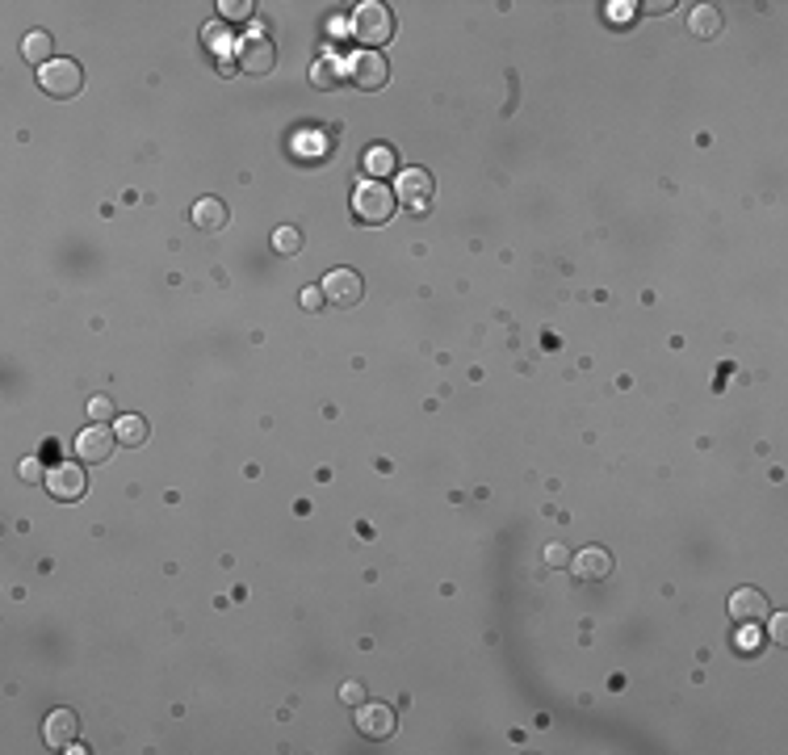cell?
<instances>
[{
    "instance_id": "484cf974",
    "label": "cell",
    "mask_w": 788,
    "mask_h": 755,
    "mask_svg": "<svg viewBox=\"0 0 788 755\" xmlns=\"http://www.w3.org/2000/svg\"><path fill=\"white\" fill-rule=\"evenodd\" d=\"M768 621H772V638H776V646H784L788 642V617L784 613H772Z\"/></svg>"
},
{
    "instance_id": "d4e9b609",
    "label": "cell",
    "mask_w": 788,
    "mask_h": 755,
    "mask_svg": "<svg viewBox=\"0 0 788 755\" xmlns=\"http://www.w3.org/2000/svg\"><path fill=\"white\" fill-rule=\"evenodd\" d=\"M340 701H344V705H353V709H357V705L365 701V688H361L357 680H344V684H340Z\"/></svg>"
},
{
    "instance_id": "d6986e66",
    "label": "cell",
    "mask_w": 788,
    "mask_h": 755,
    "mask_svg": "<svg viewBox=\"0 0 788 755\" xmlns=\"http://www.w3.org/2000/svg\"><path fill=\"white\" fill-rule=\"evenodd\" d=\"M365 173H369V181H378V176H390L394 173V152L386 143L369 147L365 152Z\"/></svg>"
},
{
    "instance_id": "3957f363",
    "label": "cell",
    "mask_w": 788,
    "mask_h": 755,
    "mask_svg": "<svg viewBox=\"0 0 788 755\" xmlns=\"http://www.w3.org/2000/svg\"><path fill=\"white\" fill-rule=\"evenodd\" d=\"M38 89L47 97H59V101H67V97H76L84 89V72L76 59H51L47 68H38Z\"/></svg>"
},
{
    "instance_id": "e0dca14e",
    "label": "cell",
    "mask_w": 788,
    "mask_h": 755,
    "mask_svg": "<svg viewBox=\"0 0 788 755\" xmlns=\"http://www.w3.org/2000/svg\"><path fill=\"white\" fill-rule=\"evenodd\" d=\"M21 55H26V63H38V68H47V63L55 59V42L47 30H30L26 38H21Z\"/></svg>"
},
{
    "instance_id": "2e32d148",
    "label": "cell",
    "mask_w": 788,
    "mask_h": 755,
    "mask_svg": "<svg viewBox=\"0 0 788 755\" xmlns=\"http://www.w3.org/2000/svg\"><path fill=\"white\" fill-rule=\"evenodd\" d=\"M721 26H726V21H721V9H717V5H696L692 13H688V30L696 34V38H717V34H721Z\"/></svg>"
},
{
    "instance_id": "7c38bea8",
    "label": "cell",
    "mask_w": 788,
    "mask_h": 755,
    "mask_svg": "<svg viewBox=\"0 0 788 755\" xmlns=\"http://www.w3.org/2000/svg\"><path fill=\"white\" fill-rule=\"evenodd\" d=\"M76 735H80V718H76L72 709H55V714H47V722H42V739H47V747H55V751L72 747Z\"/></svg>"
},
{
    "instance_id": "ffe728a7",
    "label": "cell",
    "mask_w": 788,
    "mask_h": 755,
    "mask_svg": "<svg viewBox=\"0 0 788 755\" xmlns=\"http://www.w3.org/2000/svg\"><path fill=\"white\" fill-rule=\"evenodd\" d=\"M273 248H277L281 257H294V252H302V231L298 227H277V231H273Z\"/></svg>"
},
{
    "instance_id": "6da1fadb",
    "label": "cell",
    "mask_w": 788,
    "mask_h": 755,
    "mask_svg": "<svg viewBox=\"0 0 788 755\" xmlns=\"http://www.w3.org/2000/svg\"><path fill=\"white\" fill-rule=\"evenodd\" d=\"M353 38L365 47H382L394 38V13L386 9L382 0H365L353 9Z\"/></svg>"
},
{
    "instance_id": "ba28073f",
    "label": "cell",
    "mask_w": 788,
    "mask_h": 755,
    "mask_svg": "<svg viewBox=\"0 0 788 755\" xmlns=\"http://www.w3.org/2000/svg\"><path fill=\"white\" fill-rule=\"evenodd\" d=\"M768 617H772V604H768V596H763L759 588L730 592V621H738L742 630H751V625H763Z\"/></svg>"
},
{
    "instance_id": "9a60e30c",
    "label": "cell",
    "mask_w": 788,
    "mask_h": 755,
    "mask_svg": "<svg viewBox=\"0 0 788 755\" xmlns=\"http://www.w3.org/2000/svg\"><path fill=\"white\" fill-rule=\"evenodd\" d=\"M114 436H118V446L139 449V446H147V436H151V425H147L139 412H126V415H118V420H114Z\"/></svg>"
},
{
    "instance_id": "44dd1931",
    "label": "cell",
    "mask_w": 788,
    "mask_h": 755,
    "mask_svg": "<svg viewBox=\"0 0 788 755\" xmlns=\"http://www.w3.org/2000/svg\"><path fill=\"white\" fill-rule=\"evenodd\" d=\"M252 17V0H223L218 5V21H248Z\"/></svg>"
},
{
    "instance_id": "8992f818",
    "label": "cell",
    "mask_w": 788,
    "mask_h": 755,
    "mask_svg": "<svg viewBox=\"0 0 788 755\" xmlns=\"http://www.w3.org/2000/svg\"><path fill=\"white\" fill-rule=\"evenodd\" d=\"M47 491H51L55 499H63V504H72V499H80L84 491H88V478H84V462H59L47 470Z\"/></svg>"
},
{
    "instance_id": "f546056e",
    "label": "cell",
    "mask_w": 788,
    "mask_h": 755,
    "mask_svg": "<svg viewBox=\"0 0 788 755\" xmlns=\"http://www.w3.org/2000/svg\"><path fill=\"white\" fill-rule=\"evenodd\" d=\"M608 9H612V17L621 21V17H625V13H629V17H633V9H638V5H608Z\"/></svg>"
},
{
    "instance_id": "7402d4cb",
    "label": "cell",
    "mask_w": 788,
    "mask_h": 755,
    "mask_svg": "<svg viewBox=\"0 0 788 755\" xmlns=\"http://www.w3.org/2000/svg\"><path fill=\"white\" fill-rule=\"evenodd\" d=\"M336 80H340V76H336V63L332 59H319L311 68V84H315V89H332Z\"/></svg>"
},
{
    "instance_id": "30bf717a",
    "label": "cell",
    "mask_w": 788,
    "mask_h": 755,
    "mask_svg": "<svg viewBox=\"0 0 788 755\" xmlns=\"http://www.w3.org/2000/svg\"><path fill=\"white\" fill-rule=\"evenodd\" d=\"M114 446H118L114 428L93 425V428H84V433L76 436V457H80L84 466H101V462H109V457H114Z\"/></svg>"
},
{
    "instance_id": "f1b7e54d",
    "label": "cell",
    "mask_w": 788,
    "mask_h": 755,
    "mask_svg": "<svg viewBox=\"0 0 788 755\" xmlns=\"http://www.w3.org/2000/svg\"><path fill=\"white\" fill-rule=\"evenodd\" d=\"M21 475H30V478H34V475H42V462H38V457H30V462H21Z\"/></svg>"
},
{
    "instance_id": "52a82bcc",
    "label": "cell",
    "mask_w": 788,
    "mask_h": 755,
    "mask_svg": "<svg viewBox=\"0 0 788 755\" xmlns=\"http://www.w3.org/2000/svg\"><path fill=\"white\" fill-rule=\"evenodd\" d=\"M432 176L424 173V168H407V173H399V185H394V197L403 202L411 215H428V202H432Z\"/></svg>"
},
{
    "instance_id": "cb8c5ba5",
    "label": "cell",
    "mask_w": 788,
    "mask_h": 755,
    "mask_svg": "<svg viewBox=\"0 0 788 755\" xmlns=\"http://www.w3.org/2000/svg\"><path fill=\"white\" fill-rule=\"evenodd\" d=\"M88 415H93V425H105V420H114V404L97 394V399H88Z\"/></svg>"
},
{
    "instance_id": "4316f807",
    "label": "cell",
    "mask_w": 788,
    "mask_h": 755,
    "mask_svg": "<svg viewBox=\"0 0 788 755\" xmlns=\"http://www.w3.org/2000/svg\"><path fill=\"white\" fill-rule=\"evenodd\" d=\"M323 302H327V299H323L319 286H306V290H302V307H306V310H319Z\"/></svg>"
},
{
    "instance_id": "277c9868",
    "label": "cell",
    "mask_w": 788,
    "mask_h": 755,
    "mask_svg": "<svg viewBox=\"0 0 788 755\" xmlns=\"http://www.w3.org/2000/svg\"><path fill=\"white\" fill-rule=\"evenodd\" d=\"M235 59L248 76H269L277 68V47L264 34H248V38L235 42Z\"/></svg>"
},
{
    "instance_id": "603a6c76",
    "label": "cell",
    "mask_w": 788,
    "mask_h": 755,
    "mask_svg": "<svg viewBox=\"0 0 788 755\" xmlns=\"http://www.w3.org/2000/svg\"><path fill=\"white\" fill-rule=\"evenodd\" d=\"M545 562H550L554 571H566L571 567V550L562 546V541H550V546H545Z\"/></svg>"
},
{
    "instance_id": "7a4b0ae2",
    "label": "cell",
    "mask_w": 788,
    "mask_h": 755,
    "mask_svg": "<svg viewBox=\"0 0 788 755\" xmlns=\"http://www.w3.org/2000/svg\"><path fill=\"white\" fill-rule=\"evenodd\" d=\"M394 189L382 185V181H361V185L353 189V215L361 218V223H369V227H378V223H386V218L394 215Z\"/></svg>"
},
{
    "instance_id": "5bb4252c",
    "label": "cell",
    "mask_w": 788,
    "mask_h": 755,
    "mask_svg": "<svg viewBox=\"0 0 788 755\" xmlns=\"http://www.w3.org/2000/svg\"><path fill=\"white\" fill-rule=\"evenodd\" d=\"M189 218H193L197 231H223L231 223V210L218 202V197H202V202H193V210H189Z\"/></svg>"
},
{
    "instance_id": "5b68a950",
    "label": "cell",
    "mask_w": 788,
    "mask_h": 755,
    "mask_svg": "<svg viewBox=\"0 0 788 755\" xmlns=\"http://www.w3.org/2000/svg\"><path fill=\"white\" fill-rule=\"evenodd\" d=\"M319 290H323V299H327V307L348 310L365 299V281H361V273H353V269H332L323 278Z\"/></svg>"
},
{
    "instance_id": "8fae6325",
    "label": "cell",
    "mask_w": 788,
    "mask_h": 755,
    "mask_svg": "<svg viewBox=\"0 0 788 755\" xmlns=\"http://www.w3.org/2000/svg\"><path fill=\"white\" fill-rule=\"evenodd\" d=\"M357 730L365 739H390L399 730V714L390 705H378V701H361L357 705Z\"/></svg>"
},
{
    "instance_id": "4fadbf2b",
    "label": "cell",
    "mask_w": 788,
    "mask_h": 755,
    "mask_svg": "<svg viewBox=\"0 0 788 755\" xmlns=\"http://www.w3.org/2000/svg\"><path fill=\"white\" fill-rule=\"evenodd\" d=\"M571 567H575L579 580H608L612 575V554L604 546H587L583 554H575L571 559Z\"/></svg>"
},
{
    "instance_id": "83f0119b",
    "label": "cell",
    "mask_w": 788,
    "mask_h": 755,
    "mask_svg": "<svg viewBox=\"0 0 788 755\" xmlns=\"http://www.w3.org/2000/svg\"><path fill=\"white\" fill-rule=\"evenodd\" d=\"M638 9L650 13V17H667V13H671L675 5H671V0H650V5H638Z\"/></svg>"
},
{
    "instance_id": "ac0fdd59",
    "label": "cell",
    "mask_w": 788,
    "mask_h": 755,
    "mask_svg": "<svg viewBox=\"0 0 788 755\" xmlns=\"http://www.w3.org/2000/svg\"><path fill=\"white\" fill-rule=\"evenodd\" d=\"M202 38H206V47L218 55V63L223 68H231V34H227V21H210V26H202Z\"/></svg>"
},
{
    "instance_id": "9c48e42d",
    "label": "cell",
    "mask_w": 788,
    "mask_h": 755,
    "mask_svg": "<svg viewBox=\"0 0 788 755\" xmlns=\"http://www.w3.org/2000/svg\"><path fill=\"white\" fill-rule=\"evenodd\" d=\"M348 80H353L361 93H378V89H386V80H390V68H386V59L378 51H357L353 63H348Z\"/></svg>"
}]
</instances>
